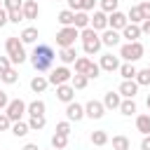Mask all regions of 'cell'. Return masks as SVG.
I'll list each match as a JSON object with an SVG mask.
<instances>
[{
  "label": "cell",
  "mask_w": 150,
  "mask_h": 150,
  "mask_svg": "<svg viewBox=\"0 0 150 150\" xmlns=\"http://www.w3.org/2000/svg\"><path fill=\"white\" fill-rule=\"evenodd\" d=\"M54 49L49 47V45H35V49H33V54H30V63H33V68L38 70V73H45V70H49L52 68V63H54Z\"/></svg>",
  "instance_id": "1"
},
{
  "label": "cell",
  "mask_w": 150,
  "mask_h": 150,
  "mask_svg": "<svg viewBox=\"0 0 150 150\" xmlns=\"http://www.w3.org/2000/svg\"><path fill=\"white\" fill-rule=\"evenodd\" d=\"M80 40H82V49H84L87 56L98 54V49L103 47V45H101V35H98V30H94L91 26H87V28L80 30Z\"/></svg>",
  "instance_id": "2"
},
{
  "label": "cell",
  "mask_w": 150,
  "mask_h": 150,
  "mask_svg": "<svg viewBox=\"0 0 150 150\" xmlns=\"http://www.w3.org/2000/svg\"><path fill=\"white\" fill-rule=\"evenodd\" d=\"M5 49H7V56H9V61L12 63H23L26 59H28V54H26V49H23V42L19 40V38H14V35H9L7 40H5Z\"/></svg>",
  "instance_id": "3"
},
{
  "label": "cell",
  "mask_w": 150,
  "mask_h": 150,
  "mask_svg": "<svg viewBox=\"0 0 150 150\" xmlns=\"http://www.w3.org/2000/svg\"><path fill=\"white\" fill-rule=\"evenodd\" d=\"M143 54H145V47L136 40V42H127V45H122L120 47V59H124V61H129V63H136L138 59H143Z\"/></svg>",
  "instance_id": "4"
},
{
  "label": "cell",
  "mask_w": 150,
  "mask_h": 150,
  "mask_svg": "<svg viewBox=\"0 0 150 150\" xmlns=\"http://www.w3.org/2000/svg\"><path fill=\"white\" fill-rule=\"evenodd\" d=\"M77 38H80V30L75 26H61V30L56 33V45L59 47H73Z\"/></svg>",
  "instance_id": "5"
},
{
  "label": "cell",
  "mask_w": 150,
  "mask_h": 150,
  "mask_svg": "<svg viewBox=\"0 0 150 150\" xmlns=\"http://www.w3.org/2000/svg\"><path fill=\"white\" fill-rule=\"evenodd\" d=\"M23 112H26V101H21V98H12V101L7 103V108H5V115H7L12 122H19V120L23 117Z\"/></svg>",
  "instance_id": "6"
},
{
  "label": "cell",
  "mask_w": 150,
  "mask_h": 150,
  "mask_svg": "<svg viewBox=\"0 0 150 150\" xmlns=\"http://www.w3.org/2000/svg\"><path fill=\"white\" fill-rule=\"evenodd\" d=\"M70 77H73V73L68 70V66H59V68H54L52 73H49V84H66V82H70Z\"/></svg>",
  "instance_id": "7"
},
{
  "label": "cell",
  "mask_w": 150,
  "mask_h": 150,
  "mask_svg": "<svg viewBox=\"0 0 150 150\" xmlns=\"http://www.w3.org/2000/svg\"><path fill=\"white\" fill-rule=\"evenodd\" d=\"M105 115V105L101 103V101H87L84 103V117H89V120H101Z\"/></svg>",
  "instance_id": "8"
},
{
  "label": "cell",
  "mask_w": 150,
  "mask_h": 150,
  "mask_svg": "<svg viewBox=\"0 0 150 150\" xmlns=\"http://www.w3.org/2000/svg\"><path fill=\"white\" fill-rule=\"evenodd\" d=\"M127 23H129V19H127V14H122L120 9H115V12L108 14V28H112V30H122Z\"/></svg>",
  "instance_id": "9"
},
{
  "label": "cell",
  "mask_w": 150,
  "mask_h": 150,
  "mask_svg": "<svg viewBox=\"0 0 150 150\" xmlns=\"http://www.w3.org/2000/svg\"><path fill=\"white\" fill-rule=\"evenodd\" d=\"M66 117H68V122H80L84 117V105L82 103H75V101L66 103Z\"/></svg>",
  "instance_id": "10"
},
{
  "label": "cell",
  "mask_w": 150,
  "mask_h": 150,
  "mask_svg": "<svg viewBox=\"0 0 150 150\" xmlns=\"http://www.w3.org/2000/svg\"><path fill=\"white\" fill-rule=\"evenodd\" d=\"M21 12H23V19H26V21H33V19H38V14H40L38 0H23V5H21Z\"/></svg>",
  "instance_id": "11"
},
{
  "label": "cell",
  "mask_w": 150,
  "mask_h": 150,
  "mask_svg": "<svg viewBox=\"0 0 150 150\" xmlns=\"http://www.w3.org/2000/svg\"><path fill=\"white\" fill-rule=\"evenodd\" d=\"M89 26H91L94 30H105V28H108V14H105L103 9L94 12V16H89Z\"/></svg>",
  "instance_id": "12"
},
{
  "label": "cell",
  "mask_w": 150,
  "mask_h": 150,
  "mask_svg": "<svg viewBox=\"0 0 150 150\" xmlns=\"http://www.w3.org/2000/svg\"><path fill=\"white\" fill-rule=\"evenodd\" d=\"M117 91H120L122 98H134L138 94V84H136V80H122V84H120Z\"/></svg>",
  "instance_id": "13"
},
{
  "label": "cell",
  "mask_w": 150,
  "mask_h": 150,
  "mask_svg": "<svg viewBox=\"0 0 150 150\" xmlns=\"http://www.w3.org/2000/svg\"><path fill=\"white\" fill-rule=\"evenodd\" d=\"M56 98L63 101V103H70V101L75 98V89H73V84H70V82H66V84H56Z\"/></svg>",
  "instance_id": "14"
},
{
  "label": "cell",
  "mask_w": 150,
  "mask_h": 150,
  "mask_svg": "<svg viewBox=\"0 0 150 150\" xmlns=\"http://www.w3.org/2000/svg\"><path fill=\"white\" fill-rule=\"evenodd\" d=\"M120 40H122L120 30H112V28H105L103 35H101V45H105V47H117Z\"/></svg>",
  "instance_id": "15"
},
{
  "label": "cell",
  "mask_w": 150,
  "mask_h": 150,
  "mask_svg": "<svg viewBox=\"0 0 150 150\" xmlns=\"http://www.w3.org/2000/svg\"><path fill=\"white\" fill-rule=\"evenodd\" d=\"M120 33H122V38H127V42H136V40H138L141 35H143V33H141V26H138V23H127V26H124V28H122Z\"/></svg>",
  "instance_id": "16"
},
{
  "label": "cell",
  "mask_w": 150,
  "mask_h": 150,
  "mask_svg": "<svg viewBox=\"0 0 150 150\" xmlns=\"http://www.w3.org/2000/svg\"><path fill=\"white\" fill-rule=\"evenodd\" d=\"M98 66H101V70H108V73H112V70H117V68H120V56H112V54H103Z\"/></svg>",
  "instance_id": "17"
},
{
  "label": "cell",
  "mask_w": 150,
  "mask_h": 150,
  "mask_svg": "<svg viewBox=\"0 0 150 150\" xmlns=\"http://www.w3.org/2000/svg\"><path fill=\"white\" fill-rule=\"evenodd\" d=\"M101 103L105 105V110H117L120 103H122V96H120V91H108V94L103 96Z\"/></svg>",
  "instance_id": "18"
},
{
  "label": "cell",
  "mask_w": 150,
  "mask_h": 150,
  "mask_svg": "<svg viewBox=\"0 0 150 150\" xmlns=\"http://www.w3.org/2000/svg\"><path fill=\"white\" fill-rule=\"evenodd\" d=\"M59 59H61V63H63V66L75 63V59H77V49H75V45H73V47H61Z\"/></svg>",
  "instance_id": "19"
},
{
  "label": "cell",
  "mask_w": 150,
  "mask_h": 150,
  "mask_svg": "<svg viewBox=\"0 0 150 150\" xmlns=\"http://www.w3.org/2000/svg\"><path fill=\"white\" fill-rule=\"evenodd\" d=\"M38 38H40V35H38V28H35V26H28V28H23V30H21V35H19V40H21L23 45H33Z\"/></svg>",
  "instance_id": "20"
},
{
  "label": "cell",
  "mask_w": 150,
  "mask_h": 150,
  "mask_svg": "<svg viewBox=\"0 0 150 150\" xmlns=\"http://www.w3.org/2000/svg\"><path fill=\"white\" fill-rule=\"evenodd\" d=\"M120 75H122V80H134L136 77V73H138V68L134 66V63H129V61H124V63H120Z\"/></svg>",
  "instance_id": "21"
},
{
  "label": "cell",
  "mask_w": 150,
  "mask_h": 150,
  "mask_svg": "<svg viewBox=\"0 0 150 150\" xmlns=\"http://www.w3.org/2000/svg\"><path fill=\"white\" fill-rule=\"evenodd\" d=\"M122 115H127V117H131V115H136L138 112V108H136V101L134 98H122V103H120V108H117Z\"/></svg>",
  "instance_id": "22"
},
{
  "label": "cell",
  "mask_w": 150,
  "mask_h": 150,
  "mask_svg": "<svg viewBox=\"0 0 150 150\" xmlns=\"http://www.w3.org/2000/svg\"><path fill=\"white\" fill-rule=\"evenodd\" d=\"M47 87H49V80H47L45 75H35V77L30 80V89H33L35 94H42Z\"/></svg>",
  "instance_id": "23"
},
{
  "label": "cell",
  "mask_w": 150,
  "mask_h": 150,
  "mask_svg": "<svg viewBox=\"0 0 150 150\" xmlns=\"http://www.w3.org/2000/svg\"><path fill=\"white\" fill-rule=\"evenodd\" d=\"M45 110H47V105H45V101H40V98L26 103V112H28V115H45Z\"/></svg>",
  "instance_id": "24"
},
{
  "label": "cell",
  "mask_w": 150,
  "mask_h": 150,
  "mask_svg": "<svg viewBox=\"0 0 150 150\" xmlns=\"http://www.w3.org/2000/svg\"><path fill=\"white\" fill-rule=\"evenodd\" d=\"M45 124H47L45 115H30V120H28V129L30 131H40V129H45Z\"/></svg>",
  "instance_id": "25"
},
{
  "label": "cell",
  "mask_w": 150,
  "mask_h": 150,
  "mask_svg": "<svg viewBox=\"0 0 150 150\" xmlns=\"http://www.w3.org/2000/svg\"><path fill=\"white\" fill-rule=\"evenodd\" d=\"M73 26H75L77 30H82V28H87V26H89V14H87V12H82V9H80V12H75V19H73Z\"/></svg>",
  "instance_id": "26"
},
{
  "label": "cell",
  "mask_w": 150,
  "mask_h": 150,
  "mask_svg": "<svg viewBox=\"0 0 150 150\" xmlns=\"http://www.w3.org/2000/svg\"><path fill=\"white\" fill-rule=\"evenodd\" d=\"M89 66H91V59H89V56H77V59H75V73L87 75Z\"/></svg>",
  "instance_id": "27"
},
{
  "label": "cell",
  "mask_w": 150,
  "mask_h": 150,
  "mask_svg": "<svg viewBox=\"0 0 150 150\" xmlns=\"http://www.w3.org/2000/svg\"><path fill=\"white\" fill-rule=\"evenodd\" d=\"M136 129H138L143 136H148V134H150V115H138V117H136Z\"/></svg>",
  "instance_id": "28"
},
{
  "label": "cell",
  "mask_w": 150,
  "mask_h": 150,
  "mask_svg": "<svg viewBox=\"0 0 150 150\" xmlns=\"http://www.w3.org/2000/svg\"><path fill=\"white\" fill-rule=\"evenodd\" d=\"M28 131H30V129H28V122H21V120H19V122H12V134H14L16 138H23Z\"/></svg>",
  "instance_id": "29"
},
{
  "label": "cell",
  "mask_w": 150,
  "mask_h": 150,
  "mask_svg": "<svg viewBox=\"0 0 150 150\" xmlns=\"http://www.w3.org/2000/svg\"><path fill=\"white\" fill-rule=\"evenodd\" d=\"M131 148V141L127 136H112V150H129Z\"/></svg>",
  "instance_id": "30"
},
{
  "label": "cell",
  "mask_w": 150,
  "mask_h": 150,
  "mask_svg": "<svg viewBox=\"0 0 150 150\" xmlns=\"http://www.w3.org/2000/svg\"><path fill=\"white\" fill-rule=\"evenodd\" d=\"M73 19H75V12H73V9H63V12H59V16H56V21H59L61 26H73Z\"/></svg>",
  "instance_id": "31"
},
{
  "label": "cell",
  "mask_w": 150,
  "mask_h": 150,
  "mask_svg": "<svg viewBox=\"0 0 150 150\" xmlns=\"http://www.w3.org/2000/svg\"><path fill=\"white\" fill-rule=\"evenodd\" d=\"M134 80H136V84H138V87H150V68H143V70H138Z\"/></svg>",
  "instance_id": "32"
},
{
  "label": "cell",
  "mask_w": 150,
  "mask_h": 150,
  "mask_svg": "<svg viewBox=\"0 0 150 150\" xmlns=\"http://www.w3.org/2000/svg\"><path fill=\"white\" fill-rule=\"evenodd\" d=\"M70 84H73V89H84V87L89 84V77H87V75H80V73H75V75L70 77Z\"/></svg>",
  "instance_id": "33"
},
{
  "label": "cell",
  "mask_w": 150,
  "mask_h": 150,
  "mask_svg": "<svg viewBox=\"0 0 150 150\" xmlns=\"http://www.w3.org/2000/svg\"><path fill=\"white\" fill-rule=\"evenodd\" d=\"M127 19H129V23H141V21H143V14H141L138 5L129 7V12H127Z\"/></svg>",
  "instance_id": "34"
},
{
  "label": "cell",
  "mask_w": 150,
  "mask_h": 150,
  "mask_svg": "<svg viewBox=\"0 0 150 150\" xmlns=\"http://www.w3.org/2000/svg\"><path fill=\"white\" fill-rule=\"evenodd\" d=\"M68 145V136H63V134H54L52 136V148L54 150H63Z\"/></svg>",
  "instance_id": "35"
},
{
  "label": "cell",
  "mask_w": 150,
  "mask_h": 150,
  "mask_svg": "<svg viewBox=\"0 0 150 150\" xmlns=\"http://www.w3.org/2000/svg\"><path fill=\"white\" fill-rule=\"evenodd\" d=\"M0 80H2L5 84H14V82L19 80V73H16L14 68H9V70H5V73H0Z\"/></svg>",
  "instance_id": "36"
},
{
  "label": "cell",
  "mask_w": 150,
  "mask_h": 150,
  "mask_svg": "<svg viewBox=\"0 0 150 150\" xmlns=\"http://www.w3.org/2000/svg\"><path fill=\"white\" fill-rule=\"evenodd\" d=\"M91 143H94V145H105V143H108V134H105L103 129L91 131Z\"/></svg>",
  "instance_id": "37"
},
{
  "label": "cell",
  "mask_w": 150,
  "mask_h": 150,
  "mask_svg": "<svg viewBox=\"0 0 150 150\" xmlns=\"http://www.w3.org/2000/svg\"><path fill=\"white\" fill-rule=\"evenodd\" d=\"M98 5H101V9H103L105 14H110V12H115V9H117L120 0H98Z\"/></svg>",
  "instance_id": "38"
},
{
  "label": "cell",
  "mask_w": 150,
  "mask_h": 150,
  "mask_svg": "<svg viewBox=\"0 0 150 150\" xmlns=\"http://www.w3.org/2000/svg\"><path fill=\"white\" fill-rule=\"evenodd\" d=\"M7 19H9V23H21V21H26L21 9H12V12H7Z\"/></svg>",
  "instance_id": "39"
},
{
  "label": "cell",
  "mask_w": 150,
  "mask_h": 150,
  "mask_svg": "<svg viewBox=\"0 0 150 150\" xmlns=\"http://www.w3.org/2000/svg\"><path fill=\"white\" fill-rule=\"evenodd\" d=\"M21 5H23V0H2V7H5L7 12H12V9H21Z\"/></svg>",
  "instance_id": "40"
},
{
  "label": "cell",
  "mask_w": 150,
  "mask_h": 150,
  "mask_svg": "<svg viewBox=\"0 0 150 150\" xmlns=\"http://www.w3.org/2000/svg\"><path fill=\"white\" fill-rule=\"evenodd\" d=\"M70 131H73V129H70V122H68V120H66V122H59V124H56V134L70 136Z\"/></svg>",
  "instance_id": "41"
},
{
  "label": "cell",
  "mask_w": 150,
  "mask_h": 150,
  "mask_svg": "<svg viewBox=\"0 0 150 150\" xmlns=\"http://www.w3.org/2000/svg\"><path fill=\"white\" fill-rule=\"evenodd\" d=\"M98 73H101V66L91 61V66H89V70H87V77H89V80H96V77H98Z\"/></svg>",
  "instance_id": "42"
},
{
  "label": "cell",
  "mask_w": 150,
  "mask_h": 150,
  "mask_svg": "<svg viewBox=\"0 0 150 150\" xmlns=\"http://www.w3.org/2000/svg\"><path fill=\"white\" fill-rule=\"evenodd\" d=\"M7 129H12V120L5 112H0V131H7Z\"/></svg>",
  "instance_id": "43"
},
{
  "label": "cell",
  "mask_w": 150,
  "mask_h": 150,
  "mask_svg": "<svg viewBox=\"0 0 150 150\" xmlns=\"http://www.w3.org/2000/svg\"><path fill=\"white\" fill-rule=\"evenodd\" d=\"M138 9H141L143 19H150V0H143V2L138 5Z\"/></svg>",
  "instance_id": "44"
},
{
  "label": "cell",
  "mask_w": 150,
  "mask_h": 150,
  "mask_svg": "<svg viewBox=\"0 0 150 150\" xmlns=\"http://www.w3.org/2000/svg\"><path fill=\"white\" fill-rule=\"evenodd\" d=\"M9 68H12L9 56H0V73H5V70H9Z\"/></svg>",
  "instance_id": "45"
},
{
  "label": "cell",
  "mask_w": 150,
  "mask_h": 150,
  "mask_svg": "<svg viewBox=\"0 0 150 150\" xmlns=\"http://www.w3.org/2000/svg\"><path fill=\"white\" fill-rule=\"evenodd\" d=\"M66 2H68V9H73V12L82 9V0H66Z\"/></svg>",
  "instance_id": "46"
},
{
  "label": "cell",
  "mask_w": 150,
  "mask_h": 150,
  "mask_svg": "<svg viewBox=\"0 0 150 150\" xmlns=\"http://www.w3.org/2000/svg\"><path fill=\"white\" fill-rule=\"evenodd\" d=\"M96 2L98 0H82V12H91L96 7Z\"/></svg>",
  "instance_id": "47"
},
{
  "label": "cell",
  "mask_w": 150,
  "mask_h": 150,
  "mask_svg": "<svg viewBox=\"0 0 150 150\" xmlns=\"http://www.w3.org/2000/svg\"><path fill=\"white\" fill-rule=\"evenodd\" d=\"M138 26H141V33L143 35H150V19H143Z\"/></svg>",
  "instance_id": "48"
},
{
  "label": "cell",
  "mask_w": 150,
  "mask_h": 150,
  "mask_svg": "<svg viewBox=\"0 0 150 150\" xmlns=\"http://www.w3.org/2000/svg\"><path fill=\"white\" fill-rule=\"evenodd\" d=\"M7 103H9L7 91H2V89H0V110H2V108H7Z\"/></svg>",
  "instance_id": "49"
},
{
  "label": "cell",
  "mask_w": 150,
  "mask_h": 150,
  "mask_svg": "<svg viewBox=\"0 0 150 150\" xmlns=\"http://www.w3.org/2000/svg\"><path fill=\"white\" fill-rule=\"evenodd\" d=\"M7 21H9V19H7V9H5V7H0V28H2Z\"/></svg>",
  "instance_id": "50"
},
{
  "label": "cell",
  "mask_w": 150,
  "mask_h": 150,
  "mask_svg": "<svg viewBox=\"0 0 150 150\" xmlns=\"http://www.w3.org/2000/svg\"><path fill=\"white\" fill-rule=\"evenodd\" d=\"M141 150H150V134L143 136V141H141Z\"/></svg>",
  "instance_id": "51"
},
{
  "label": "cell",
  "mask_w": 150,
  "mask_h": 150,
  "mask_svg": "<svg viewBox=\"0 0 150 150\" xmlns=\"http://www.w3.org/2000/svg\"><path fill=\"white\" fill-rule=\"evenodd\" d=\"M21 150H40V148H38V143H26Z\"/></svg>",
  "instance_id": "52"
},
{
  "label": "cell",
  "mask_w": 150,
  "mask_h": 150,
  "mask_svg": "<svg viewBox=\"0 0 150 150\" xmlns=\"http://www.w3.org/2000/svg\"><path fill=\"white\" fill-rule=\"evenodd\" d=\"M145 105H148V110H150V94H148V98H145Z\"/></svg>",
  "instance_id": "53"
},
{
  "label": "cell",
  "mask_w": 150,
  "mask_h": 150,
  "mask_svg": "<svg viewBox=\"0 0 150 150\" xmlns=\"http://www.w3.org/2000/svg\"><path fill=\"white\" fill-rule=\"evenodd\" d=\"M0 7H2V0H0Z\"/></svg>",
  "instance_id": "54"
},
{
  "label": "cell",
  "mask_w": 150,
  "mask_h": 150,
  "mask_svg": "<svg viewBox=\"0 0 150 150\" xmlns=\"http://www.w3.org/2000/svg\"><path fill=\"white\" fill-rule=\"evenodd\" d=\"M148 68H150V66H148Z\"/></svg>",
  "instance_id": "55"
},
{
  "label": "cell",
  "mask_w": 150,
  "mask_h": 150,
  "mask_svg": "<svg viewBox=\"0 0 150 150\" xmlns=\"http://www.w3.org/2000/svg\"><path fill=\"white\" fill-rule=\"evenodd\" d=\"M52 150H54V148H52Z\"/></svg>",
  "instance_id": "56"
},
{
  "label": "cell",
  "mask_w": 150,
  "mask_h": 150,
  "mask_svg": "<svg viewBox=\"0 0 150 150\" xmlns=\"http://www.w3.org/2000/svg\"><path fill=\"white\" fill-rule=\"evenodd\" d=\"M56 2H59V0H56Z\"/></svg>",
  "instance_id": "57"
}]
</instances>
